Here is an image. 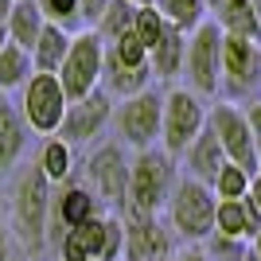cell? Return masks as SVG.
<instances>
[{"instance_id": "1", "label": "cell", "mask_w": 261, "mask_h": 261, "mask_svg": "<svg viewBox=\"0 0 261 261\" xmlns=\"http://www.w3.org/2000/svg\"><path fill=\"white\" fill-rule=\"evenodd\" d=\"M175 184H179V172H175V160L164 152L160 144L152 148H141V152L129 160V191H125V207L121 215L129 218H156L164 215L168 199H172Z\"/></svg>"}, {"instance_id": "2", "label": "cell", "mask_w": 261, "mask_h": 261, "mask_svg": "<svg viewBox=\"0 0 261 261\" xmlns=\"http://www.w3.org/2000/svg\"><path fill=\"white\" fill-rule=\"evenodd\" d=\"M51 179L39 168H23L16 195H12V226L16 238L23 242L28 253H43L47 246V226H51Z\"/></svg>"}, {"instance_id": "3", "label": "cell", "mask_w": 261, "mask_h": 261, "mask_svg": "<svg viewBox=\"0 0 261 261\" xmlns=\"http://www.w3.org/2000/svg\"><path fill=\"white\" fill-rule=\"evenodd\" d=\"M156 78H152V63H148V47L129 32H121L117 39L106 43V70H101V90H106L113 101L121 98H133L148 90Z\"/></svg>"}, {"instance_id": "4", "label": "cell", "mask_w": 261, "mask_h": 261, "mask_svg": "<svg viewBox=\"0 0 261 261\" xmlns=\"http://www.w3.org/2000/svg\"><path fill=\"white\" fill-rule=\"evenodd\" d=\"M215 211H218V195L207 184H199L191 175H179L172 199H168V226H172L175 238L187 242H207L215 234Z\"/></svg>"}, {"instance_id": "5", "label": "cell", "mask_w": 261, "mask_h": 261, "mask_svg": "<svg viewBox=\"0 0 261 261\" xmlns=\"http://www.w3.org/2000/svg\"><path fill=\"white\" fill-rule=\"evenodd\" d=\"M222 28L215 20H203L195 32L187 35V55H184V82L195 90L199 98L222 94Z\"/></svg>"}, {"instance_id": "6", "label": "cell", "mask_w": 261, "mask_h": 261, "mask_svg": "<svg viewBox=\"0 0 261 261\" xmlns=\"http://www.w3.org/2000/svg\"><path fill=\"white\" fill-rule=\"evenodd\" d=\"M207 98H199L187 86H172L164 90V125H160V148L172 160L187 152V144L207 129Z\"/></svg>"}, {"instance_id": "7", "label": "cell", "mask_w": 261, "mask_h": 261, "mask_svg": "<svg viewBox=\"0 0 261 261\" xmlns=\"http://www.w3.org/2000/svg\"><path fill=\"white\" fill-rule=\"evenodd\" d=\"M101 70H106V39L94 28L74 32L70 51H66L63 66H59V82H63L66 98L78 101L86 94H94V90H101Z\"/></svg>"}, {"instance_id": "8", "label": "cell", "mask_w": 261, "mask_h": 261, "mask_svg": "<svg viewBox=\"0 0 261 261\" xmlns=\"http://www.w3.org/2000/svg\"><path fill=\"white\" fill-rule=\"evenodd\" d=\"M160 125H164V94L152 86L113 106V129H117L121 144H129L137 152L160 144Z\"/></svg>"}, {"instance_id": "9", "label": "cell", "mask_w": 261, "mask_h": 261, "mask_svg": "<svg viewBox=\"0 0 261 261\" xmlns=\"http://www.w3.org/2000/svg\"><path fill=\"white\" fill-rule=\"evenodd\" d=\"M66 106H70V98H66L59 74L35 70L20 90V113L28 121V129L39 133V137H55L59 133V125L66 117Z\"/></svg>"}, {"instance_id": "10", "label": "cell", "mask_w": 261, "mask_h": 261, "mask_svg": "<svg viewBox=\"0 0 261 261\" xmlns=\"http://www.w3.org/2000/svg\"><path fill=\"white\" fill-rule=\"evenodd\" d=\"M222 94L226 101L261 98V43L238 35L222 39Z\"/></svg>"}, {"instance_id": "11", "label": "cell", "mask_w": 261, "mask_h": 261, "mask_svg": "<svg viewBox=\"0 0 261 261\" xmlns=\"http://www.w3.org/2000/svg\"><path fill=\"white\" fill-rule=\"evenodd\" d=\"M207 121L215 129L218 144H222V152H226V160L246 168L250 175L257 172L261 160H257V148H253V133H250V121H246V109L238 101H218V106H211Z\"/></svg>"}, {"instance_id": "12", "label": "cell", "mask_w": 261, "mask_h": 261, "mask_svg": "<svg viewBox=\"0 0 261 261\" xmlns=\"http://www.w3.org/2000/svg\"><path fill=\"white\" fill-rule=\"evenodd\" d=\"M129 160L133 156L125 152V144H101L94 148L86 160V184L90 191L109 203V207H125V191H129Z\"/></svg>"}, {"instance_id": "13", "label": "cell", "mask_w": 261, "mask_h": 261, "mask_svg": "<svg viewBox=\"0 0 261 261\" xmlns=\"http://www.w3.org/2000/svg\"><path fill=\"white\" fill-rule=\"evenodd\" d=\"M113 106H117V101L109 98L106 90H94V94H86V98L70 101V106H66V117H63V125H59L55 137H63L70 148H74V144L98 141L101 133H106V125L113 121Z\"/></svg>"}, {"instance_id": "14", "label": "cell", "mask_w": 261, "mask_h": 261, "mask_svg": "<svg viewBox=\"0 0 261 261\" xmlns=\"http://www.w3.org/2000/svg\"><path fill=\"white\" fill-rule=\"evenodd\" d=\"M106 215L101 211V199L90 191V184H78V179H66L59 184V191L51 195V226H47V242H59L66 230L82 226L90 218Z\"/></svg>"}, {"instance_id": "15", "label": "cell", "mask_w": 261, "mask_h": 261, "mask_svg": "<svg viewBox=\"0 0 261 261\" xmlns=\"http://www.w3.org/2000/svg\"><path fill=\"white\" fill-rule=\"evenodd\" d=\"M172 257H175V234L168 222H160V215L125 218V253H121V261H172Z\"/></svg>"}, {"instance_id": "16", "label": "cell", "mask_w": 261, "mask_h": 261, "mask_svg": "<svg viewBox=\"0 0 261 261\" xmlns=\"http://www.w3.org/2000/svg\"><path fill=\"white\" fill-rule=\"evenodd\" d=\"M179 160H184V168H187L191 179H199V184H207V187L215 184V175L222 172V164H226V152H222V144H218L215 129H211V121H207V129L187 144V152L179 156Z\"/></svg>"}, {"instance_id": "17", "label": "cell", "mask_w": 261, "mask_h": 261, "mask_svg": "<svg viewBox=\"0 0 261 261\" xmlns=\"http://www.w3.org/2000/svg\"><path fill=\"white\" fill-rule=\"evenodd\" d=\"M28 121L8 98H0V175H8L16 164L23 160V148H28Z\"/></svg>"}, {"instance_id": "18", "label": "cell", "mask_w": 261, "mask_h": 261, "mask_svg": "<svg viewBox=\"0 0 261 261\" xmlns=\"http://www.w3.org/2000/svg\"><path fill=\"white\" fill-rule=\"evenodd\" d=\"M215 230H218V234H226V238L250 242L253 234L261 230V211L253 207L250 199H218Z\"/></svg>"}, {"instance_id": "19", "label": "cell", "mask_w": 261, "mask_h": 261, "mask_svg": "<svg viewBox=\"0 0 261 261\" xmlns=\"http://www.w3.org/2000/svg\"><path fill=\"white\" fill-rule=\"evenodd\" d=\"M184 55H187V35L175 32L172 23H168L164 35H160V43L148 51L152 78L156 82H179V78H184Z\"/></svg>"}, {"instance_id": "20", "label": "cell", "mask_w": 261, "mask_h": 261, "mask_svg": "<svg viewBox=\"0 0 261 261\" xmlns=\"http://www.w3.org/2000/svg\"><path fill=\"white\" fill-rule=\"evenodd\" d=\"M211 20L222 28V35H238V39H253L261 43V12L253 8V0H222Z\"/></svg>"}, {"instance_id": "21", "label": "cell", "mask_w": 261, "mask_h": 261, "mask_svg": "<svg viewBox=\"0 0 261 261\" xmlns=\"http://www.w3.org/2000/svg\"><path fill=\"white\" fill-rule=\"evenodd\" d=\"M70 39H74V32H70V28L47 20L43 32H39V39H35V47H32L35 70H43V74H59V66H63L66 51H70Z\"/></svg>"}, {"instance_id": "22", "label": "cell", "mask_w": 261, "mask_h": 261, "mask_svg": "<svg viewBox=\"0 0 261 261\" xmlns=\"http://www.w3.org/2000/svg\"><path fill=\"white\" fill-rule=\"evenodd\" d=\"M43 23H47V16L35 0H16V8H12V16H8V39L20 43L23 51H32L39 32H43Z\"/></svg>"}, {"instance_id": "23", "label": "cell", "mask_w": 261, "mask_h": 261, "mask_svg": "<svg viewBox=\"0 0 261 261\" xmlns=\"http://www.w3.org/2000/svg\"><path fill=\"white\" fill-rule=\"evenodd\" d=\"M35 168L51 179V187L66 184L70 175H74V148L63 141V137H47L43 148H39V160H35Z\"/></svg>"}, {"instance_id": "24", "label": "cell", "mask_w": 261, "mask_h": 261, "mask_svg": "<svg viewBox=\"0 0 261 261\" xmlns=\"http://www.w3.org/2000/svg\"><path fill=\"white\" fill-rule=\"evenodd\" d=\"M35 74L32 51H23L20 43H4L0 51V94H12V90H23V82Z\"/></svg>"}, {"instance_id": "25", "label": "cell", "mask_w": 261, "mask_h": 261, "mask_svg": "<svg viewBox=\"0 0 261 261\" xmlns=\"http://www.w3.org/2000/svg\"><path fill=\"white\" fill-rule=\"evenodd\" d=\"M156 12H160L168 23H172L175 32H184V35H191L199 23L211 16L203 0H156Z\"/></svg>"}, {"instance_id": "26", "label": "cell", "mask_w": 261, "mask_h": 261, "mask_svg": "<svg viewBox=\"0 0 261 261\" xmlns=\"http://www.w3.org/2000/svg\"><path fill=\"white\" fill-rule=\"evenodd\" d=\"M133 16H137V4H129V0H109L106 12H101V20L94 23V32L109 43V39H117L121 32L133 28Z\"/></svg>"}, {"instance_id": "27", "label": "cell", "mask_w": 261, "mask_h": 261, "mask_svg": "<svg viewBox=\"0 0 261 261\" xmlns=\"http://www.w3.org/2000/svg\"><path fill=\"white\" fill-rule=\"evenodd\" d=\"M211 191H215L218 199H246V191H250V172L226 160V164H222V172L215 175Z\"/></svg>"}, {"instance_id": "28", "label": "cell", "mask_w": 261, "mask_h": 261, "mask_svg": "<svg viewBox=\"0 0 261 261\" xmlns=\"http://www.w3.org/2000/svg\"><path fill=\"white\" fill-rule=\"evenodd\" d=\"M164 28H168V20L156 12V4H144V8H137V16H133V35H137V39H141L148 51L160 43Z\"/></svg>"}, {"instance_id": "29", "label": "cell", "mask_w": 261, "mask_h": 261, "mask_svg": "<svg viewBox=\"0 0 261 261\" xmlns=\"http://www.w3.org/2000/svg\"><path fill=\"white\" fill-rule=\"evenodd\" d=\"M203 250H207L211 261H246V253H250V242L242 238H226V234H211L207 242H203Z\"/></svg>"}, {"instance_id": "30", "label": "cell", "mask_w": 261, "mask_h": 261, "mask_svg": "<svg viewBox=\"0 0 261 261\" xmlns=\"http://www.w3.org/2000/svg\"><path fill=\"white\" fill-rule=\"evenodd\" d=\"M39 8H43V16L51 23H63V28H70V32H82V16H78V0H35Z\"/></svg>"}, {"instance_id": "31", "label": "cell", "mask_w": 261, "mask_h": 261, "mask_svg": "<svg viewBox=\"0 0 261 261\" xmlns=\"http://www.w3.org/2000/svg\"><path fill=\"white\" fill-rule=\"evenodd\" d=\"M109 0H78V16H82V32L86 28H94V23L101 20V12H106Z\"/></svg>"}, {"instance_id": "32", "label": "cell", "mask_w": 261, "mask_h": 261, "mask_svg": "<svg viewBox=\"0 0 261 261\" xmlns=\"http://www.w3.org/2000/svg\"><path fill=\"white\" fill-rule=\"evenodd\" d=\"M246 121H250V133H253V148H257V160H261V98L246 101Z\"/></svg>"}, {"instance_id": "33", "label": "cell", "mask_w": 261, "mask_h": 261, "mask_svg": "<svg viewBox=\"0 0 261 261\" xmlns=\"http://www.w3.org/2000/svg\"><path fill=\"white\" fill-rule=\"evenodd\" d=\"M175 257H179V261H211L207 250H203V242H191V246H187V250H179Z\"/></svg>"}, {"instance_id": "34", "label": "cell", "mask_w": 261, "mask_h": 261, "mask_svg": "<svg viewBox=\"0 0 261 261\" xmlns=\"http://www.w3.org/2000/svg\"><path fill=\"white\" fill-rule=\"evenodd\" d=\"M246 199H250L253 207L261 211V168H257V172L250 175V191H246Z\"/></svg>"}, {"instance_id": "35", "label": "cell", "mask_w": 261, "mask_h": 261, "mask_svg": "<svg viewBox=\"0 0 261 261\" xmlns=\"http://www.w3.org/2000/svg\"><path fill=\"white\" fill-rule=\"evenodd\" d=\"M0 261H16L12 257V238H8V226L0 222Z\"/></svg>"}, {"instance_id": "36", "label": "cell", "mask_w": 261, "mask_h": 261, "mask_svg": "<svg viewBox=\"0 0 261 261\" xmlns=\"http://www.w3.org/2000/svg\"><path fill=\"white\" fill-rule=\"evenodd\" d=\"M12 8H16V0H0V23H8Z\"/></svg>"}, {"instance_id": "37", "label": "cell", "mask_w": 261, "mask_h": 261, "mask_svg": "<svg viewBox=\"0 0 261 261\" xmlns=\"http://www.w3.org/2000/svg\"><path fill=\"white\" fill-rule=\"evenodd\" d=\"M250 253H253V257L261 261V230H257V234H253V238H250Z\"/></svg>"}, {"instance_id": "38", "label": "cell", "mask_w": 261, "mask_h": 261, "mask_svg": "<svg viewBox=\"0 0 261 261\" xmlns=\"http://www.w3.org/2000/svg\"><path fill=\"white\" fill-rule=\"evenodd\" d=\"M4 43H8V23H0V51H4Z\"/></svg>"}, {"instance_id": "39", "label": "cell", "mask_w": 261, "mask_h": 261, "mask_svg": "<svg viewBox=\"0 0 261 261\" xmlns=\"http://www.w3.org/2000/svg\"><path fill=\"white\" fill-rule=\"evenodd\" d=\"M203 4H207V12H215L218 4H222V0H203Z\"/></svg>"}, {"instance_id": "40", "label": "cell", "mask_w": 261, "mask_h": 261, "mask_svg": "<svg viewBox=\"0 0 261 261\" xmlns=\"http://www.w3.org/2000/svg\"><path fill=\"white\" fill-rule=\"evenodd\" d=\"M129 4H137V8H144V4H156V0H129Z\"/></svg>"}, {"instance_id": "41", "label": "cell", "mask_w": 261, "mask_h": 261, "mask_svg": "<svg viewBox=\"0 0 261 261\" xmlns=\"http://www.w3.org/2000/svg\"><path fill=\"white\" fill-rule=\"evenodd\" d=\"M246 261H257V257H253V253H246Z\"/></svg>"}, {"instance_id": "42", "label": "cell", "mask_w": 261, "mask_h": 261, "mask_svg": "<svg viewBox=\"0 0 261 261\" xmlns=\"http://www.w3.org/2000/svg\"><path fill=\"white\" fill-rule=\"evenodd\" d=\"M172 261H179V257H172Z\"/></svg>"}]
</instances>
